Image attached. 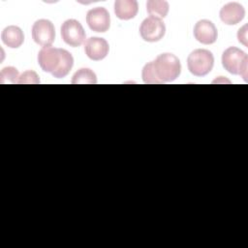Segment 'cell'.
Returning a JSON list of instances; mask_svg holds the SVG:
<instances>
[{
  "mask_svg": "<svg viewBox=\"0 0 248 248\" xmlns=\"http://www.w3.org/2000/svg\"><path fill=\"white\" fill-rule=\"evenodd\" d=\"M32 39L43 47L50 46L55 40V28L48 19H39L32 26Z\"/></svg>",
  "mask_w": 248,
  "mask_h": 248,
  "instance_id": "5b68a950",
  "label": "cell"
},
{
  "mask_svg": "<svg viewBox=\"0 0 248 248\" xmlns=\"http://www.w3.org/2000/svg\"><path fill=\"white\" fill-rule=\"evenodd\" d=\"M181 73L179 59L172 53H162L144 65L141 78L147 84H162L176 79Z\"/></svg>",
  "mask_w": 248,
  "mask_h": 248,
  "instance_id": "6da1fadb",
  "label": "cell"
},
{
  "mask_svg": "<svg viewBox=\"0 0 248 248\" xmlns=\"http://www.w3.org/2000/svg\"><path fill=\"white\" fill-rule=\"evenodd\" d=\"M221 20L228 25H234L240 22L245 16L243 6L237 2H231L223 6L220 10Z\"/></svg>",
  "mask_w": 248,
  "mask_h": 248,
  "instance_id": "8fae6325",
  "label": "cell"
},
{
  "mask_svg": "<svg viewBox=\"0 0 248 248\" xmlns=\"http://www.w3.org/2000/svg\"><path fill=\"white\" fill-rule=\"evenodd\" d=\"M166 26L161 18L148 16L140 24V34L141 38L149 43L158 42L165 36Z\"/></svg>",
  "mask_w": 248,
  "mask_h": 248,
  "instance_id": "8992f818",
  "label": "cell"
},
{
  "mask_svg": "<svg viewBox=\"0 0 248 248\" xmlns=\"http://www.w3.org/2000/svg\"><path fill=\"white\" fill-rule=\"evenodd\" d=\"M139 11V4L136 0H116L114 2V14L122 20L134 18Z\"/></svg>",
  "mask_w": 248,
  "mask_h": 248,
  "instance_id": "7c38bea8",
  "label": "cell"
},
{
  "mask_svg": "<svg viewBox=\"0 0 248 248\" xmlns=\"http://www.w3.org/2000/svg\"><path fill=\"white\" fill-rule=\"evenodd\" d=\"M61 37L70 46H79L85 40V32L79 21L67 19L61 26Z\"/></svg>",
  "mask_w": 248,
  "mask_h": 248,
  "instance_id": "52a82bcc",
  "label": "cell"
},
{
  "mask_svg": "<svg viewBox=\"0 0 248 248\" xmlns=\"http://www.w3.org/2000/svg\"><path fill=\"white\" fill-rule=\"evenodd\" d=\"M72 83L73 84H95L97 83V77L92 70L88 68H81L74 74L72 78Z\"/></svg>",
  "mask_w": 248,
  "mask_h": 248,
  "instance_id": "9a60e30c",
  "label": "cell"
},
{
  "mask_svg": "<svg viewBox=\"0 0 248 248\" xmlns=\"http://www.w3.org/2000/svg\"><path fill=\"white\" fill-rule=\"evenodd\" d=\"M193 32L195 39L203 45L214 44L218 37V32L214 23L207 19L199 20L195 24Z\"/></svg>",
  "mask_w": 248,
  "mask_h": 248,
  "instance_id": "9c48e42d",
  "label": "cell"
},
{
  "mask_svg": "<svg viewBox=\"0 0 248 248\" xmlns=\"http://www.w3.org/2000/svg\"><path fill=\"white\" fill-rule=\"evenodd\" d=\"M86 23L95 32H107L110 26V16L104 7H96L86 14Z\"/></svg>",
  "mask_w": 248,
  "mask_h": 248,
  "instance_id": "ba28073f",
  "label": "cell"
},
{
  "mask_svg": "<svg viewBox=\"0 0 248 248\" xmlns=\"http://www.w3.org/2000/svg\"><path fill=\"white\" fill-rule=\"evenodd\" d=\"M237 39L239 43L247 46V25H244L242 28H239L237 32Z\"/></svg>",
  "mask_w": 248,
  "mask_h": 248,
  "instance_id": "ac0fdd59",
  "label": "cell"
},
{
  "mask_svg": "<svg viewBox=\"0 0 248 248\" xmlns=\"http://www.w3.org/2000/svg\"><path fill=\"white\" fill-rule=\"evenodd\" d=\"M169 3L164 0H149L146 2V11L150 16L164 18L169 13Z\"/></svg>",
  "mask_w": 248,
  "mask_h": 248,
  "instance_id": "5bb4252c",
  "label": "cell"
},
{
  "mask_svg": "<svg viewBox=\"0 0 248 248\" xmlns=\"http://www.w3.org/2000/svg\"><path fill=\"white\" fill-rule=\"evenodd\" d=\"M214 57L211 51L203 48L193 50L187 58V66L190 73L196 77L207 75L213 68Z\"/></svg>",
  "mask_w": 248,
  "mask_h": 248,
  "instance_id": "277c9868",
  "label": "cell"
},
{
  "mask_svg": "<svg viewBox=\"0 0 248 248\" xmlns=\"http://www.w3.org/2000/svg\"><path fill=\"white\" fill-rule=\"evenodd\" d=\"M18 78H19L18 71L15 67L9 66V67H5L1 70V73H0V82L1 83H5L7 81H9L11 83H16Z\"/></svg>",
  "mask_w": 248,
  "mask_h": 248,
  "instance_id": "2e32d148",
  "label": "cell"
},
{
  "mask_svg": "<svg viewBox=\"0 0 248 248\" xmlns=\"http://www.w3.org/2000/svg\"><path fill=\"white\" fill-rule=\"evenodd\" d=\"M38 63L43 71L56 78H65L73 68V55L64 48L43 47L38 53Z\"/></svg>",
  "mask_w": 248,
  "mask_h": 248,
  "instance_id": "7a4b0ae2",
  "label": "cell"
},
{
  "mask_svg": "<svg viewBox=\"0 0 248 248\" xmlns=\"http://www.w3.org/2000/svg\"><path fill=\"white\" fill-rule=\"evenodd\" d=\"M18 84H38L40 83V78H39V76L36 72L34 71H25L24 73H22L18 79H17V82Z\"/></svg>",
  "mask_w": 248,
  "mask_h": 248,
  "instance_id": "e0dca14e",
  "label": "cell"
},
{
  "mask_svg": "<svg viewBox=\"0 0 248 248\" xmlns=\"http://www.w3.org/2000/svg\"><path fill=\"white\" fill-rule=\"evenodd\" d=\"M108 44L104 38L90 37L85 41L84 51L91 60L100 61L104 59L108 55Z\"/></svg>",
  "mask_w": 248,
  "mask_h": 248,
  "instance_id": "30bf717a",
  "label": "cell"
},
{
  "mask_svg": "<svg viewBox=\"0 0 248 248\" xmlns=\"http://www.w3.org/2000/svg\"><path fill=\"white\" fill-rule=\"evenodd\" d=\"M222 65L229 73L240 75L245 81L247 80L248 56L243 50L235 46L228 47L222 54Z\"/></svg>",
  "mask_w": 248,
  "mask_h": 248,
  "instance_id": "3957f363",
  "label": "cell"
},
{
  "mask_svg": "<svg viewBox=\"0 0 248 248\" xmlns=\"http://www.w3.org/2000/svg\"><path fill=\"white\" fill-rule=\"evenodd\" d=\"M1 39L8 47L17 48L23 44L24 35L18 26L10 25L3 29L1 33Z\"/></svg>",
  "mask_w": 248,
  "mask_h": 248,
  "instance_id": "4fadbf2b",
  "label": "cell"
}]
</instances>
